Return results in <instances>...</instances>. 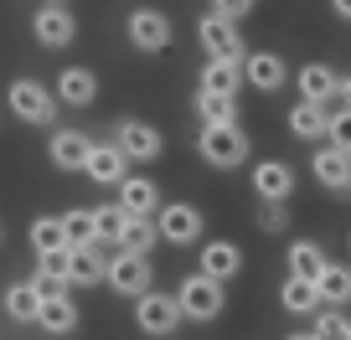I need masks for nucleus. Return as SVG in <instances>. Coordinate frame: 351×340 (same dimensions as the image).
Here are the masks:
<instances>
[{
    "label": "nucleus",
    "instance_id": "nucleus-11",
    "mask_svg": "<svg viewBox=\"0 0 351 340\" xmlns=\"http://www.w3.org/2000/svg\"><path fill=\"white\" fill-rule=\"evenodd\" d=\"M32 31H36L42 47H73L77 26H73V16H67V5H42V11L32 16Z\"/></svg>",
    "mask_w": 351,
    "mask_h": 340
},
{
    "label": "nucleus",
    "instance_id": "nucleus-38",
    "mask_svg": "<svg viewBox=\"0 0 351 340\" xmlns=\"http://www.w3.org/2000/svg\"><path fill=\"white\" fill-rule=\"evenodd\" d=\"M336 99H346V109H351V77H341V93Z\"/></svg>",
    "mask_w": 351,
    "mask_h": 340
},
{
    "label": "nucleus",
    "instance_id": "nucleus-40",
    "mask_svg": "<svg viewBox=\"0 0 351 340\" xmlns=\"http://www.w3.org/2000/svg\"><path fill=\"white\" fill-rule=\"evenodd\" d=\"M285 340H320V335H310V330H305V335H285Z\"/></svg>",
    "mask_w": 351,
    "mask_h": 340
},
{
    "label": "nucleus",
    "instance_id": "nucleus-17",
    "mask_svg": "<svg viewBox=\"0 0 351 340\" xmlns=\"http://www.w3.org/2000/svg\"><path fill=\"white\" fill-rule=\"evenodd\" d=\"M300 93H305V103H326V99L341 93V77L326 62H305L300 67Z\"/></svg>",
    "mask_w": 351,
    "mask_h": 340
},
{
    "label": "nucleus",
    "instance_id": "nucleus-23",
    "mask_svg": "<svg viewBox=\"0 0 351 340\" xmlns=\"http://www.w3.org/2000/svg\"><path fill=\"white\" fill-rule=\"evenodd\" d=\"M62 227H67V248H104L99 242V211H62Z\"/></svg>",
    "mask_w": 351,
    "mask_h": 340
},
{
    "label": "nucleus",
    "instance_id": "nucleus-2",
    "mask_svg": "<svg viewBox=\"0 0 351 340\" xmlns=\"http://www.w3.org/2000/svg\"><path fill=\"white\" fill-rule=\"evenodd\" d=\"M5 103L26 124H52L57 119V88H42L36 77H16L11 88H5Z\"/></svg>",
    "mask_w": 351,
    "mask_h": 340
},
{
    "label": "nucleus",
    "instance_id": "nucleus-22",
    "mask_svg": "<svg viewBox=\"0 0 351 340\" xmlns=\"http://www.w3.org/2000/svg\"><path fill=\"white\" fill-rule=\"evenodd\" d=\"M248 83L253 88H263V93H279L285 88V62H279L274 52H248Z\"/></svg>",
    "mask_w": 351,
    "mask_h": 340
},
{
    "label": "nucleus",
    "instance_id": "nucleus-31",
    "mask_svg": "<svg viewBox=\"0 0 351 340\" xmlns=\"http://www.w3.org/2000/svg\"><path fill=\"white\" fill-rule=\"evenodd\" d=\"M155 237H160V222H150V217H130V227H124V242H119V248H130V252H150V248H155Z\"/></svg>",
    "mask_w": 351,
    "mask_h": 340
},
{
    "label": "nucleus",
    "instance_id": "nucleus-14",
    "mask_svg": "<svg viewBox=\"0 0 351 340\" xmlns=\"http://www.w3.org/2000/svg\"><path fill=\"white\" fill-rule=\"evenodd\" d=\"M52 165H62V170H88V155H93V140L77 129H57L52 134Z\"/></svg>",
    "mask_w": 351,
    "mask_h": 340
},
{
    "label": "nucleus",
    "instance_id": "nucleus-32",
    "mask_svg": "<svg viewBox=\"0 0 351 340\" xmlns=\"http://www.w3.org/2000/svg\"><path fill=\"white\" fill-rule=\"evenodd\" d=\"M124 227H130V211H124V201H114V207L99 211V242H124Z\"/></svg>",
    "mask_w": 351,
    "mask_h": 340
},
{
    "label": "nucleus",
    "instance_id": "nucleus-24",
    "mask_svg": "<svg viewBox=\"0 0 351 340\" xmlns=\"http://www.w3.org/2000/svg\"><path fill=\"white\" fill-rule=\"evenodd\" d=\"M36 325H42L47 335H73V330H77V304L67 294L62 299H47L42 315H36Z\"/></svg>",
    "mask_w": 351,
    "mask_h": 340
},
{
    "label": "nucleus",
    "instance_id": "nucleus-18",
    "mask_svg": "<svg viewBox=\"0 0 351 340\" xmlns=\"http://www.w3.org/2000/svg\"><path fill=\"white\" fill-rule=\"evenodd\" d=\"M289 134H300V140H326V134H330L326 103H305V99H300L295 109H289Z\"/></svg>",
    "mask_w": 351,
    "mask_h": 340
},
{
    "label": "nucleus",
    "instance_id": "nucleus-15",
    "mask_svg": "<svg viewBox=\"0 0 351 340\" xmlns=\"http://www.w3.org/2000/svg\"><path fill=\"white\" fill-rule=\"evenodd\" d=\"M57 99L73 103V109H88V103L99 99V77L88 73V67H62V77H57Z\"/></svg>",
    "mask_w": 351,
    "mask_h": 340
},
{
    "label": "nucleus",
    "instance_id": "nucleus-13",
    "mask_svg": "<svg viewBox=\"0 0 351 340\" xmlns=\"http://www.w3.org/2000/svg\"><path fill=\"white\" fill-rule=\"evenodd\" d=\"M253 191H258V201H285L295 191V170L285 160H258L253 165Z\"/></svg>",
    "mask_w": 351,
    "mask_h": 340
},
{
    "label": "nucleus",
    "instance_id": "nucleus-20",
    "mask_svg": "<svg viewBox=\"0 0 351 340\" xmlns=\"http://www.w3.org/2000/svg\"><path fill=\"white\" fill-rule=\"evenodd\" d=\"M326 252H320V242H310V237H300L295 248H289V274L295 278H305V284H320V274H326Z\"/></svg>",
    "mask_w": 351,
    "mask_h": 340
},
{
    "label": "nucleus",
    "instance_id": "nucleus-39",
    "mask_svg": "<svg viewBox=\"0 0 351 340\" xmlns=\"http://www.w3.org/2000/svg\"><path fill=\"white\" fill-rule=\"evenodd\" d=\"M330 5H336V16H346V21H351V0H330Z\"/></svg>",
    "mask_w": 351,
    "mask_h": 340
},
{
    "label": "nucleus",
    "instance_id": "nucleus-21",
    "mask_svg": "<svg viewBox=\"0 0 351 340\" xmlns=\"http://www.w3.org/2000/svg\"><path fill=\"white\" fill-rule=\"evenodd\" d=\"M119 201H124V211L130 217H150V211H160V191H155V181H145V176H130L119 186Z\"/></svg>",
    "mask_w": 351,
    "mask_h": 340
},
{
    "label": "nucleus",
    "instance_id": "nucleus-35",
    "mask_svg": "<svg viewBox=\"0 0 351 340\" xmlns=\"http://www.w3.org/2000/svg\"><path fill=\"white\" fill-rule=\"evenodd\" d=\"M285 222H289V211L279 207V201H263V211H258V227L263 232H285Z\"/></svg>",
    "mask_w": 351,
    "mask_h": 340
},
{
    "label": "nucleus",
    "instance_id": "nucleus-25",
    "mask_svg": "<svg viewBox=\"0 0 351 340\" xmlns=\"http://www.w3.org/2000/svg\"><path fill=\"white\" fill-rule=\"evenodd\" d=\"M279 299H285V309H289V315H315V309L326 304V299H320V289H315V284H305V278H295V274L285 278Z\"/></svg>",
    "mask_w": 351,
    "mask_h": 340
},
{
    "label": "nucleus",
    "instance_id": "nucleus-16",
    "mask_svg": "<svg viewBox=\"0 0 351 340\" xmlns=\"http://www.w3.org/2000/svg\"><path fill=\"white\" fill-rule=\"evenodd\" d=\"M248 62V57H243ZM243 62H228V57H212L207 67H202V93H232L238 99V83L248 77V67Z\"/></svg>",
    "mask_w": 351,
    "mask_h": 340
},
{
    "label": "nucleus",
    "instance_id": "nucleus-41",
    "mask_svg": "<svg viewBox=\"0 0 351 340\" xmlns=\"http://www.w3.org/2000/svg\"><path fill=\"white\" fill-rule=\"evenodd\" d=\"M47 5H67V0H47Z\"/></svg>",
    "mask_w": 351,
    "mask_h": 340
},
{
    "label": "nucleus",
    "instance_id": "nucleus-37",
    "mask_svg": "<svg viewBox=\"0 0 351 340\" xmlns=\"http://www.w3.org/2000/svg\"><path fill=\"white\" fill-rule=\"evenodd\" d=\"M212 5H217V16H228V21H238L243 11H248L253 0H212Z\"/></svg>",
    "mask_w": 351,
    "mask_h": 340
},
{
    "label": "nucleus",
    "instance_id": "nucleus-30",
    "mask_svg": "<svg viewBox=\"0 0 351 340\" xmlns=\"http://www.w3.org/2000/svg\"><path fill=\"white\" fill-rule=\"evenodd\" d=\"M320 299H326V304H346L351 299V268H341V263H330L326 274H320Z\"/></svg>",
    "mask_w": 351,
    "mask_h": 340
},
{
    "label": "nucleus",
    "instance_id": "nucleus-3",
    "mask_svg": "<svg viewBox=\"0 0 351 340\" xmlns=\"http://www.w3.org/2000/svg\"><path fill=\"white\" fill-rule=\"evenodd\" d=\"M176 299H181V309H186V319H217L222 304H228V294H222V278L212 274H186L181 278V289H176Z\"/></svg>",
    "mask_w": 351,
    "mask_h": 340
},
{
    "label": "nucleus",
    "instance_id": "nucleus-8",
    "mask_svg": "<svg viewBox=\"0 0 351 340\" xmlns=\"http://www.w3.org/2000/svg\"><path fill=\"white\" fill-rule=\"evenodd\" d=\"M155 222H160V237L176 242V248H186V242L202 237V211L186 207V201H176V207H160L155 211Z\"/></svg>",
    "mask_w": 351,
    "mask_h": 340
},
{
    "label": "nucleus",
    "instance_id": "nucleus-33",
    "mask_svg": "<svg viewBox=\"0 0 351 340\" xmlns=\"http://www.w3.org/2000/svg\"><path fill=\"white\" fill-rule=\"evenodd\" d=\"M315 335L320 340H351V319L341 309H320L315 315Z\"/></svg>",
    "mask_w": 351,
    "mask_h": 340
},
{
    "label": "nucleus",
    "instance_id": "nucleus-28",
    "mask_svg": "<svg viewBox=\"0 0 351 340\" xmlns=\"http://www.w3.org/2000/svg\"><path fill=\"white\" fill-rule=\"evenodd\" d=\"M202 124H238V99L232 93H197Z\"/></svg>",
    "mask_w": 351,
    "mask_h": 340
},
{
    "label": "nucleus",
    "instance_id": "nucleus-34",
    "mask_svg": "<svg viewBox=\"0 0 351 340\" xmlns=\"http://www.w3.org/2000/svg\"><path fill=\"white\" fill-rule=\"evenodd\" d=\"M330 144H336V150H346V155H351V109L330 114Z\"/></svg>",
    "mask_w": 351,
    "mask_h": 340
},
{
    "label": "nucleus",
    "instance_id": "nucleus-36",
    "mask_svg": "<svg viewBox=\"0 0 351 340\" xmlns=\"http://www.w3.org/2000/svg\"><path fill=\"white\" fill-rule=\"evenodd\" d=\"M32 284H36L42 299H62V289H67V284H57V278H47V274H32Z\"/></svg>",
    "mask_w": 351,
    "mask_h": 340
},
{
    "label": "nucleus",
    "instance_id": "nucleus-9",
    "mask_svg": "<svg viewBox=\"0 0 351 340\" xmlns=\"http://www.w3.org/2000/svg\"><path fill=\"white\" fill-rule=\"evenodd\" d=\"M130 42L140 52H165L171 47V21L160 11H150V5H140V11H130Z\"/></svg>",
    "mask_w": 351,
    "mask_h": 340
},
{
    "label": "nucleus",
    "instance_id": "nucleus-7",
    "mask_svg": "<svg viewBox=\"0 0 351 340\" xmlns=\"http://www.w3.org/2000/svg\"><path fill=\"white\" fill-rule=\"evenodd\" d=\"M197 36H202V47H207L212 57L243 62V36H238V21H228V16H217V11H212L207 21L197 26Z\"/></svg>",
    "mask_w": 351,
    "mask_h": 340
},
{
    "label": "nucleus",
    "instance_id": "nucleus-19",
    "mask_svg": "<svg viewBox=\"0 0 351 340\" xmlns=\"http://www.w3.org/2000/svg\"><path fill=\"white\" fill-rule=\"evenodd\" d=\"M238 268H243V248L238 242H207V248H202V274H212V278L228 284Z\"/></svg>",
    "mask_w": 351,
    "mask_h": 340
},
{
    "label": "nucleus",
    "instance_id": "nucleus-5",
    "mask_svg": "<svg viewBox=\"0 0 351 340\" xmlns=\"http://www.w3.org/2000/svg\"><path fill=\"white\" fill-rule=\"evenodd\" d=\"M181 299L176 294H145L140 304H134V319H140V330L145 335H171L176 325H181Z\"/></svg>",
    "mask_w": 351,
    "mask_h": 340
},
{
    "label": "nucleus",
    "instance_id": "nucleus-4",
    "mask_svg": "<svg viewBox=\"0 0 351 340\" xmlns=\"http://www.w3.org/2000/svg\"><path fill=\"white\" fill-rule=\"evenodd\" d=\"M109 289H114V294L145 299V294H150V258H145V252L119 248V252L109 258Z\"/></svg>",
    "mask_w": 351,
    "mask_h": 340
},
{
    "label": "nucleus",
    "instance_id": "nucleus-6",
    "mask_svg": "<svg viewBox=\"0 0 351 340\" xmlns=\"http://www.w3.org/2000/svg\"><path fill=\"white\" fill-rule=\"evenodd\" d=\"M114 144H119L130 160H155V155L165 150L160 129H150L145 119H119V124H114Z\"/></svg>",
    "mask_w": 351,
    "mask_h": 340
},
{
    "label": "nucleus",
    "instance_id": "nucleus-1",
    "mask_svg": "<svg viewBox=\"0 0 351 340\" xmlns=\"http://www.w3.org/2000/svg\"><path fill=\"white\" fill-rule=\"evenodd\" d=\"M197 150H202V160L217 165V170H238V165L248 160V134H243L238 124H207Z\"/></svg>",
    "mask_w": 351,
    "mask_h": 340
},
{
    "label": "nucleus",
    "instance_id": "nucleus-27",
    "mask_svg": "<svg viewBox=\"0 0 351 340\" xmlns=\"http://www.w3.org/2000/svg\"><path fill=\"white\" fill-rule=\"evenodd\" d=\"M26 237H32V252H36V258H42V252H62V248H67V227H62V217H36Z\"/></svg>",
    "mask_w": 351,
    "mask_h": 340
},
{
    "label": "nucleus",
    "instance_id": "nucleus-29",
    "mask_svg": "<svg viewBox=\"0 0 351 340\" xmlns=\"http://www.w3.org/2000/svg\"><path fill=\"white\" fill-rule=\"evenodd\" d=\"M99 278H109V263H104L99 248H73V284H99Z\"/></svg>",
    "mask_w": 351,
    "mask_h": 340
},
{
    "label": "nucleus",
    "instance_id": "nucleus-26",
    "mask_svg": "<svg viewBox=\"0 0 351 340\" xmlns=\"http://www.w3.org/2000/svg\"><path fill=\"white\" fill-rule=\"evenodd\" d=\"M42 304H47V299L36 294V284H32V278H26V284H11V289H5V315H11V319H21V325L42 315Z\"/></svg>",
    "mask_w": 351,
    "mask_h": 340
},
{
    "label": "nucleus",
    "instance_id": "nucleus-10",
    "mask_svg": "<svg viewBox=\"0 0 351 340\" xmlns=\"http://www.w3.org/2000/svg\"><path fill=\"white\" fill-rule=\"evenodd\" d=\"M310 170H315V181L326 191H341L346 196L351 191V155L336 150V144H326V150H315V160H310Z\"/></svg>",
    "mask_w": 351,
    "mask_h": 340
},
{
    "label": "nucleus",
    "instance_id": "nucleus-12",
    "mask_svg": "<svg viewBox=\"0 0 351 340\" xmlns=\"http://www.w3.org/2000/svg\"><path fill=\"white\" fill-rule=\"evenodd\" d=\"M124 165H130V155L119 150V144H93V155H88V181H99V186H124Z\"/></svg>",
    "mask_w": 351,
    "mask_h": 340
}]
</instances>
